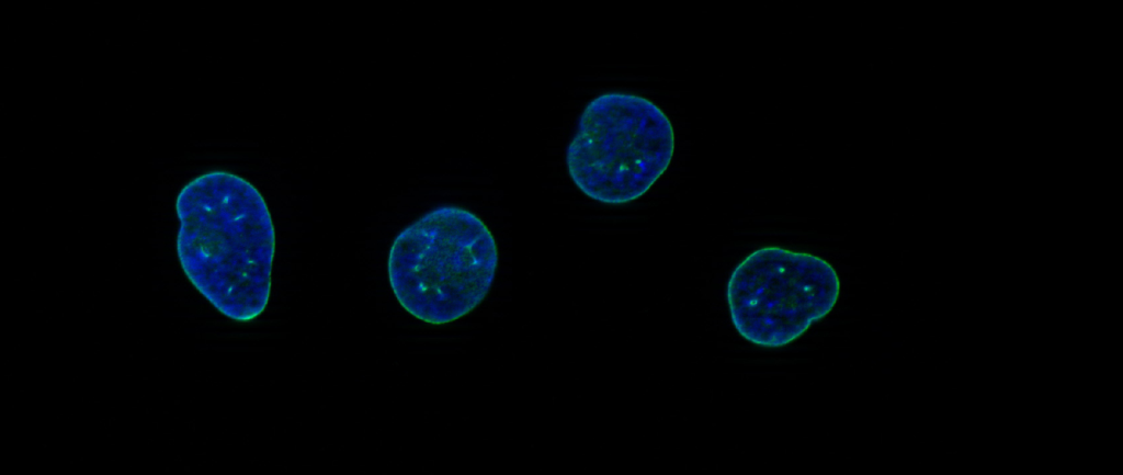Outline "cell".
<instances>
[{
	"instance_id": "obj_1",
	"label": "cell",
	"mask_w": 1123,
	"mask_h": 475,
	"mask_svg": "<svg viewBox=\"0 0 1123 475\" xmlns=\"http://www.w3.org/2000/svg\"><path fill=\"white\" fill-rule=\"evenodd\" d=\"M177 252L192 285L224 316L250 321L271 291L275 233L268 205L246 179L203 173L182 188Z\"/></svg>"
},
{
	"instance_id": "obj_2",
	"label": "cell",
	"mask_w": 1123,
	"mask_h": 475,
	"mask_svg": "<svg viewBox=\"0 0 1123 475\" xmlns=\"http://www.w3.org/2000/svg\"><path fill=\"white\" fill-rule=\"evenodd\" d=\"M498 268L494 235L474 213L436 207L406 227L390 248V287L405 310L431 325L457 320L488 294Z\"/></svg>"
},
{
	"instance_id": "obj_3",
	"label": "cell",
	"mask_w": 1123,
	"mask_h": 475,
	"mask_svg": "<svg viewBox=\"0 0 1123 475\" xmlns=\"http://www.w3.org/2000/svg\"><path fill=\"white\" fill-rule=\"evenodd\" d=\"M674 132L653 101L608 92L583 109L566 150L575 185L588 197L620 205L643 196L668 169Z\"/></svg>"
},
{
	"instance_id": "obj_4",
	"label": "cell",
	"mask_w": 1123,
	"mask_h": 475,
	"mask_svg": "<svg viewBox=\"0 0 1123 475\" xmlns=\"http://www.w3.org/2000/svg\"><path fill=\"white\" fill-rule=\"evenodd\" d=\"M839 294L838 273L827 260L776 246L748 255L727 283L733 326L763 348L798 339L832 310Z\"/></svg>"
}]
</instances>
